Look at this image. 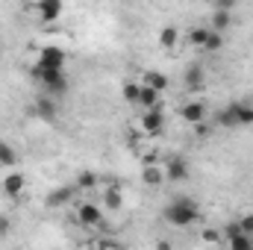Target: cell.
<instances>
[{"mask_svg":"<svg viewBox=\"0 0 253 250\" xmlns=\"http://www.w3.org/2000/svg\"><path fill=\"white\" fill-rule=\"evenodd\" d=\"M162 218L171 224V227H177V230H186L191 224H197V218H200V203L189 197V194H177V197H171L165 206H162Z\"/></svg>","mask_w":253,"mask_h":250,"instance_id":"obj_1","label":"cell"},{"mask_svg":"<svg viewBox=\"0 0 253 250\" xmlns=\"http://www.w3.org/2000/svg\"><path fill=\"white\" fill-rule=\"evenodd\" d=\"M215 121H218V126H224V129L251 126V124H253V103H245V100H233V103H227L224 109H218Z\"/></svg>","mask_w":253,"mask_h":250,"instance_id":"obj_2","label":"cell"},{"mask_svg":"<svg viewBox=\"0 0 253 250\" xmlns=\"http://www.w3.org/2000/svg\"><path fill=\"white\" fill-rule=\"evenodd\" d=\"M189 174H191V168H189L186 156H168V162H165V180L168 183H186Z\"/></svg>","mask_w":253,"mask_h":250,"instance_id":"obj_3","label":"cell"},{"mask_svg":"<svg viewBox=\"0 0 253 250\" xmlns=\"http://www.w3.org/2000/svg\"><path fill=\"white\" fill-rule=\"evenodd\" d=\"M65 59H68V56H65L62 47H53V44H50V47H42V50H39L36 65H39V68H47V71H65Z\"/></svg>","mask_w":253,"mask_h":250,"instance_id":"obj_4","label":"cell"},{"mask_svg":"<svg viewBox=\"0 0 253 250\" xmlns=\"http://www.w3.org/2000/svg\"><path fill=\"white\" fill-rule=\"evenodd\" d=\"M30 112H33V118H39V121H56V115H59L56 97H50V94H39Z\"/></svg>","mask_w":253,"mask_h":250,"instance_id":"obj_5","label":"cell"},{"mask_svg":"<svg viewBox=\"0 0 253 250\" xmlns=\"http://www.w3.org/2000/svg\"><path fill=\"white\" fill-rule=\"evenodd\" d=\"M77 221H80L83 227H100V224H103V209H100L97 203H80Z\"/></svg>","mask_w":253,"mask_h":250,"instance_id":"obj_6","label":"cell"},{"mask_svg":"<svg viewBox=\"0 0 253 250\" xmlns=\"http://www.w3.org/2000/svg\"><path fill=\"white\" fill-rule=\"evenodd\" d=\"M180 118H183L186 124H203V121H206V106H203L200 100H189V103L180 106Z\"/></svg>","mask_w":253,"mask_h":250,"instance_id":"obj_7","label":"cell"},{"mask_svg":"<svg viewBox=\"0 0 253 250\" xmlns=\"http://www.w3.org/2000/svg\"><path fill=\"white\" fill-rule=\"evenodd\" d=\"M162 126H165V112H162L159 106L150 109V112H144V118H141V129H144V132L156 135V132H162Z\"/></svg>","mask_w":253,"mask_h":250,"instance_id":"obj_8","label":"cell"},{"mask_svg":"<svg viewBox=\"0 0 253 250\" xmlns=\"http://www.w3.org/2000/svg\"><path fill=\"white\" fill-rule=\"evenodd\" d=\"M36 12L44 24H50L62 15V0H42V3H36Z\"/></svg>","mask_w":253,"mask_h":250,"instance_id":"obj_9","label":"cell"},{"mask_svg":"<svg viewBox=\"0 0 253 250\" xmlns=\"http://www.w3.org/2000/svg\"><path fill=\"white\" fill-rule=\"evenodd\" d=\"M27 186V180H24V174H18V171H9L6 174V180H3V191H6V197H18L21 191Z\"/></svg>","mask_w":253,"mask_h":250,"instance_id":"obj_10","label":"cell"},{"mask_svg":"<svg viewBox=\"0 0 253 250\" xmlns=\"http://www.w3.org/2000/svg\"><path fill=\"white\" fill-rule=\"evenodd\" d=\"M209 24H212V27H209L212 33H224V30L230 27V6H227V3H224V9L218 6V9L212 12V21H209Z\"/></svg>","mask_w":253,"mask_h":250,"instance_id":"obj_11","label":"cell"},{"mask_svg":"<svg viewBox=\"0 0 253 250\" xmlns=\"http://www.w3.org/2000/svg\"><path fill=\"white\" fill-rule=\"evenodd\" d=\"M183 83H186L189 91L200 88V85H203V68H200V65H189V68L183 71Z\"/></svg>","mask_w":253,"mask_h":250,"instance_id":"obj_12","label":"cell"},{"mask_svg":"<svg viewBox=\"0 0 253 250\" xmlns=\"http://www.w3.org/2000/svg\"><path fill=\"white\" fill-rule=\"evenodd\" d=\"M121 191H118V186H109L103 188V212H115V209H121Z\"/></svg>","mask_w":253,"mask_h":250,"instance_id":"obj_13","label":"cell"},{"mask_svg":"<svg viewBox=\"0 0 253 250\" xmlns=\"http://www.w3.org/2000/svg\"><path fill=\"white\" fill-rule=\"evenodd\" d=\"M177 42H180V33H177V27H174V24L162 27V33H159V47L171 50V47H177Z\"/></svg>","mask_w":253,"mask_h":250,"instance_id":"obj_14","label":"cell"},{"mask_svg":"<svg viewBox=\"0 0 253 250\" xmlns=\"http://www.w3.org/2000/svg\"><path fill=\"white\" fill-rule=\"evenodd\" d=\"M144 85H147V88H153L156 94H162V91L168 88V80H165V74H159V71H147Z\"/></svg>","mask_w":253,"mask_h":250,"instance_id":"obj_15","label":"cell"},{"mask_svg":"<svg viewBox=\"0 0 253 250\" xmlns=\"http://www.w3.org/2000/svg\"><path fill=\"white\" fill-rule=\"evenodd\" d=\"M12 165H18V153H15V147L9 141H0V168L9 171Z\"/></svg>","mask_w":253,"mask_h":250,"instance_id":"obj_16","label":"cell"},{"mask_svg":"<svg viewBox=\"0 0 253 250\" xmlns=\"http://www.w3.org/2000/svg\"><path fill=\"white\" fill-rule=\"evenodd\" d=\"M138 106H144V112H150V109H156V106H159V94H156L153 88H147V85H141V94H138Z\"/></svg>","mask_w":253,"mask_h":250,"instance_id":"obj_17","label":"cell"},{"mask_svg":"<svg viewBox=\"0 0 253 250\" xmlns=\"http://www.w3.org/2000/svg\"><path fill=\"white\" fill-rule=\"evenodd\" d=\"M74 191H77V186H62L59 191H53V194L47 197V203H50V206H62V203H68V200L74 197Z\"/></svg>","mask_w":253,"mask_h":250,"instance_id":"obj_18","label":"cell"},{"mask_svg":"<svg viewBox=\"0 0 253 250\" xmlns=\"http://www.w3.org/2000/svg\"><path fill=\"white\" fill-rule=\"evenodd\" d=\"M141 180H144V183H150V186H159V183L165 180V171H159L156 165H144V171H141Z\"/></svg>","mask_w":253,"mask_h":250,"instance_id":"obj_19","label":"cell"},{"mask_svg":"<svg viewBox=\"0 0 253 250\" xmlns=\"http://www.w3.org/2000/svg\"><path fill=\"white\" fill-rule=\"evenodd\" d=\"M227 245H230V250H253V236H245V233H239V236H233Z\"/></svg>","mask_w":253,"mask_h":250,"instance_id":"obj_20","label":"cell"},{"mask_svg":"<svg viewBox=\"0 0 253 250\" xmlns=\"http://www.w3.org/2000/svg\"><path fill=\"white\" fill-rule=\"evenodd\" d=\"M189 39H191V44H194V47H206V39H209V27H194Z\"/></svg>","mask_w":253,"mask_h":250,"instance_id":"obj_21","label":"cell"},{"mask_svg":"<svg viewBox=\"0 0 253 250\" xmlns=\"http://www.w3.org/2000/svg\"><path fill=\"white\" fill-rule=\"evenodd\" d=\"M221 47H224V36H221V33H212V30H209V39H206V47H203V50L215 53V50H221Z\"/></svg>","mask_w":253,"mask_h":250,"instance_id":"obj_22","label":"cell"},{"mask_svg":"<svg viewBox=\"0 0 253 250\" xmlns=\"http://www.w3.org/2000/svg\"><path fill=\"white\" fill-rule=\"evenodd\" d=\"M138 94H141V85H138V83H126L124 85V100L126 103H138Z\"/></svg>","mask_w":253,"mask_h":250,"instance_id":"obj_23","label":"cell"},{"mask_svg":"<svg viewBox=\"0 0 253 250\" xmlns=\"http://www.w3.org/2000/svg\"><path fill=\"white\" fill-rule=\"evenodd\" d=\"M94 186H97V177H94V174L83 171V174L77 177V188H94Z\"/></svg>","mask_w":253,"mask_h":250,"instance_id":"obj_24","label":"cell"},{"mask_svg":"<svg viewBox=\"0 0 253 250\" xmlns=\"http://www.w3.org/2000/svg\"><path fill=\"white\" fill-rule=\"evenodd\" d=\"M239 230H242L245 236H253V212H248V215L239 218Z\"/></svg>","mask_w":253,"mask_h":250,"instance_id":"obj_25","label":"cell"},{"mask_svg":"<svg viewBox=\"0 0 253 250\" xmlns=\"http://www.w3.org/2000/svg\"><path fill=\"white\" fill-rule=\"evenodd\" d=\"M12 233V218L9 215H0V239H6Z\"/></svg>","mask_w":253,"mask_h":250,"instance_id":"obj_26","label":"cell"},{"mask_svg":"<svg viewBox=\"0 0 253 250\" xmlns=\"http://www.w3.org/2000/svg\"><path fill=\"white\" fill-rule=\"evenodd\" d=\"M203 242L215 245V242H221V233H218V230H203Z\"/></svg>","mask_w":253,"mask_h":250,"instance_id":"obj_27","label":"cell"},{"mask_svg":"<svg viewBox=\"0 0 253 250\" xmlns=\"http://www.w3.org/2000/svg\"><path fill=\"white\" fill-rule=\"evenodd\" d=\"M106 250H121V248H106Z\"/></svg>","mask_w":253,"mask_h":250,"instance_id":"obj_28","label":"cell"},{"mask_svg":"<svg viewBox=\"0 0 253 250\" xmlns=\"http://www.w3.org/2000/svg\"><path fill=\"white\" fill-rule=\"evenodd\" d=\"M0 53H3V47H0Z\"/></svg>","mask_w":253,"mask_h":250,"instance_id":"obj_29","label":"cell"}]
</instances>
